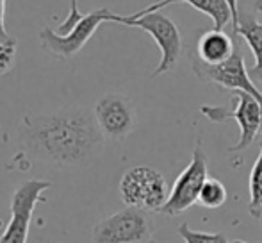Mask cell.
Masks as SVG:
<instances>
[{
	"label": "cell",
	"mask_w": 262,
	"mask_h": 243,
	"mask_svg": "<svg viewBox=\"0 0 262 243\" xmlns=\"http://www.w3.org/2000/svg\"><path fill=\"white\" fill-rule=\"evenodd\" d=\"M20 145L41 163L59 168L88 165L104 149V134L95 115L72 108L39 116H24Z\"/></svg>",
	"instance_id": "cell-1"
},
{
	"label": "cell",
	"mask_w": 262,
	"mask_h": 243,
	"mask_svg": "<svg viewBox=\"0 0 262 243\" xmlns=\"http://www.w3.org/2000/svg\"><path fill=\"white\" fill-rule=\"evenodd\" d=\"M113 24L138 27L154 38V42L157 43L159 50H161V61H159L157 68L154 70L152 77L164 75L177 66L180 54H182V34H180L179 25L169 16L162 14L161 11H152V13L138 11L130 16L114 14Z\"/></svg>",
	"instance_id": "cell-2"
},
{
	"label": "cell",
	"mask_w": 262,
	"mask_h": 243,
	"mask_svg": "<svg viewBox=\"0 0 262 243\" xmlns=\"http://www.w3.org/2000/svg\"><path fill=\"white\" fill-rule=\"evenodd\" d=\"M232 93L237 98V106L234 109L228 106H202L200 113L207 116V120L217 124L228 120L237 121L239 141L234 147H228L227 152H239L252 145L253 139L262 132V104L248 91L234 90Z\"/></svg>",
	"instance_id": "cell-3"
},
{
	"label": "cell",
	"mask_w": 262,
	"mask_h": 243,
	"mask_svg": "<svg viewBox=\"0 0 262 243\" xmlns=\"http://www.w3.org/2000/svg\"><path fill=\"white\" fill-rule=\"evenodd\" d=\"M141 208L127 206L100 220L93 227V243H150L154 240V220Z\"/></svg>",
	"instance_id": "cell-4"
},
{
	"label": "cell",
	"mask_w": 262,
	"mask_h": 243,
	"mask_svg": "<svg viewBox=\"0 0 262 243\" xmlns=\"http://www.w3.org/2000/svg\"><path fill=\"white\" fill-rule=\"evenodd\" d=\"M121 200L145 211H161L169 197L168 183L161 172L150 167H134L120 181Z\"/></svg>",
	"instance_id": "cell-5"
},
{
	"label": "cell",
	"mask_w": 262,
	"mask_h": 243,
	"mask_svg": "<svg viewBox=\"0 0 262 243\" xmlns=\"http://www.w3.org/2000/svg\"><path fill=\"white\" fill-rule=\"evenodd\" d=\"M114 14L107 7H100L95 9L91 13L84 14L79 22L75 24V27L68 32V34H59L57 31L50 27H43L39 32V43L47 52L54 54L62 59H72L73 56L80 52L84 49L88 42L91 39V36L95 34L98 27L104 22H113Z\"/></svg>",
	"instance_id": "cell-6"
},
{
	"label": "cell",
	"mask_w": 262,
	"mask_h": 243,
	"mask_svg": "<svg viewBox=\"0 0 262 243\" xmlns=\"http://www.w3.org/2000/svg\"><path fill=\"white\" fill-rule=\"evenodd\" d=\"M50 188L52 183L43 179H29L18 184L11 197V218L0 234V243H27L32 213L39 200H43V193Z\"/></svg>",
	"instance_id": "cell-7"
},
{
	"label": "cell",
	"mask_w": 262,
	"mask_h": 243,
	"mask_svg": "<svg viewBox=\"0 0 262 243\" xmlns=\"http://www.w3.org/2000/svg\"><path fill=\"white\" fill-rule=\"evenodd\" d=\"M209 168H207V156L202 149V141L196 143L193 150L189 165L184 168L182 174L173 183V188L169 190V197L166 204L162 206L161 213L168 216H179L186 213L189 208H193L200 198V191L207 181Z\"/></svg>",
	"instance_id": "cell-8"
},
{
	"label": "cell",
	"mask_w": 262,
	"mask_h": 243,
	"mask_svg": "<svg viewBox=\"0 0 262 243\" xmlns=\"http://www.w3.org/2000/svg\"><path fill=\"white\" fill-rule=\"evenodd\" d=\"M191 68H193L194 75L200 80H204V83L217 84V86L230 91L234 90L248 91L250 95H253L262 104V91L252 80L250 73L246 72L245 57H243L241 43L239 42L235 45L234 54L227 61L220 63V65H207V63H204L196 56L191 61Z\"/></svg>",
	"instance_id": "cell-9"
},
{
	"label": "cell",
	"mask_w": 262,
	"mask_h": 243,
	"mask_svg": "<svg viewBox=\"0 0 262 243\" xmlns=\"http://www.w3.org/2000/svg\"><path fill=\"white\" fill-rule=\"evenodd\" d=\"M95 120L105 139L121 141L136 127L134 102L121 93H107L95 106Z\"/></svg>",
	"instance_id": "cell-10"
},
{
	"label": "cell",
	"mask_w": 262,
	"mask_h": 243,
	"mask_svg": "<svg viewBox=\"0 0 262 243\" xmlns=\"http://www.w3.org/2000/svg\"><path fill=\"white\" fill-rule=\"evenodd\" d=\"M228 6L232 11V31L234 36L241 38L250 47L253 54L255 65L250 68L252 80L262 84V22L257 20L252 13L239 9L237 0H228Z\"/></svg>",
	"instance_id": "cell-11"
},
{
	"label": "cell",
	"mask_w": 262,
	"mask_h": 243,
	"mask_svg": "<svg viewBox=\"0 0 262 243\" xmlns=\"http://www.w3.org/2000/svg\"><path fill=\"white\" fill-rule=\"evenodd\" d=\"M235 45H237V36L230 38L227 32L210 29L200 36L196 52L198 57L207 65H220L234 54Z\"/></svg>",
	"instance_id": "cell-12"
},
{
	"label": "cell",
	"mask_w": 262,
	"mask_h": 243,
	"mask_svg": "<svg viewBox=\"0 0 262 243\" xmlns=\"http://www.w3.org/2000/svg\"><path fill=\"white\" fill-rule=\"evenodd\" d=\"M171 4H189L200 13L207 14L212 20L216 31H223L232 22V11L228 6V0H159L152 6L141 9V13H152V11H161L162 7L171 6Z\"/></svg>",
	"instance_id": "cell-13"
},
{
	"label": "cell",
	"mask_w": 262,
	"mask_h": 243,
	"mask_svg": "<svg viewBox=\"0 0 262 243\" xmlns=\"http://www.w3.org/2000/svg\"><path fill=\"white\" fill-rule=\"evenodd\" d=\"M248 213L253 218H262V139L260 152L250 172V206Z\"/></svg>",
	"instance_id": "cell-14"
},
{
	"label": "cell",
	"mask_w": 262,
	"mask_h": 243,
	"mask_svg": "<svg viewBox=\"0 0 262 243\" xmlns=\"http://www.w3.org/2000/svg\"><path fill=\"white\" fill-rule=\"evenodd\" d=\"M204 208L209 209H216L227 202V188L221 181L217 179H207L200 191V198H198Z\"/></svg>",
	"instance_id": "cell-15"
},
{
	"label": "cell",
	"mask_w": 262,
	"mask_h": 243,
	"mask_svg": "<svg viewBox=\"0 0 262 243\" xmlns=\"http://www.w3.org/2000/svg\"><path fill=\"white\" fill-rule=\"evenodd\" d=\"M179 234L186 243H230L227 236L220 233H202V231H193L187 222H182L179 226Z\"/></svg>",
	"instance_id": "cell-16"
},
{
	"label": "cell",
	"mask_w": 262,
	"mask_h": 243,
	"mask_svg": "<svg viewBox=\"0 0 262 243\" xmlns=\"http://www.w3.org/2000/svg\"><path fill=\"white\" fill-rule=\"evenodd\" d=\"M18 52V42L14 36H11L6 42H0V75H6L14 68Z\"/></svg>",
	"instance_id": "cell-17"
},
{
	"label": "cell",
	"mask_w": 262,
	"mask_h": 243,
	"mask_svg": "<svg viewBox=\"0 0 262 243\" xmlns=\"http://www.w3.org/2000/svg\"><path fill=\"white\" fill-rule=\"evenodd\" d=\"M82 16H84V14L79 11V0H70V13H68V16L62 20V24L59 25L55 31H57L59 34H68V32L72 31L73 27H75V24Z\"/></svg>",
	"instance_id": "cell-18"
},
{
	"label": "cell",
	"mask_w": 262,
	"mask_h": 243,
	"mask_svg": "<svg viewBox=\"0 0 262 243\" xmlns=\"http://www.w3.org/2000/svg\"><path fill=\"white\" fill-rule=\"evenodd\" d=\"M6 2L7 0H0V42H6L11 38V34L6 29Z\"/></svg>",
	"instance_id": "cell-19"
},
{
	"label": "cell",
	"mask_w": 262,
	"mask_h": 243,
	"mask_svg": "<svg viewBox=\"0 0 262 243\" xmlns=\"http://www.w3.org/2000/svg\"><path fill=\"white\" fill-rule=\"evenodd\" d=\"M253 7H255V11L262 13V0H253Z\"/></svg>",
	"instance_id": "cell-20"
},
{
	"label": "cell",
	"mask_w": 262,
	"mask_h": 243,
	"mask_svg": "<svg viewBox=\"0 0 262 243\" xmlns=\"http://www.w3.org/2000/svg\"><path fill=\"white\" fill-rule=\"evenodd\" d=\"M232 243H248V241H243V240H234Z\"/></svg>",
	"instance_id": "cell-21"
},
{
	"label": "cell",
	"mask_w": 262,
	"mask_h": 243,
	"mask_svg": "<svg viewBox=\"0 0 262 243\" xmlns=\"http://www.w3.org/2000/svg\"><path fill=\"white\" fill-rule=\"evenodd\" d=\"M150 243H161V241H156V240H152V241H150Z\"/></svg>",
	"instance_id": "cell-22"
},
{
	"label": "cell",
	"mask_w": 262,
	"mask_h": 243,
	"mask_svg": "<svg viewBox=\"0 0 262 243\" xmlns=\"http://www.w3.org/2000/svg\"><path fill=\"white\" fill-rule=\"evenodd\" d=\"M260 136H262V132H260Z\"/></svg>",
	"instance_id": "cell-23"
}]
</instances>
